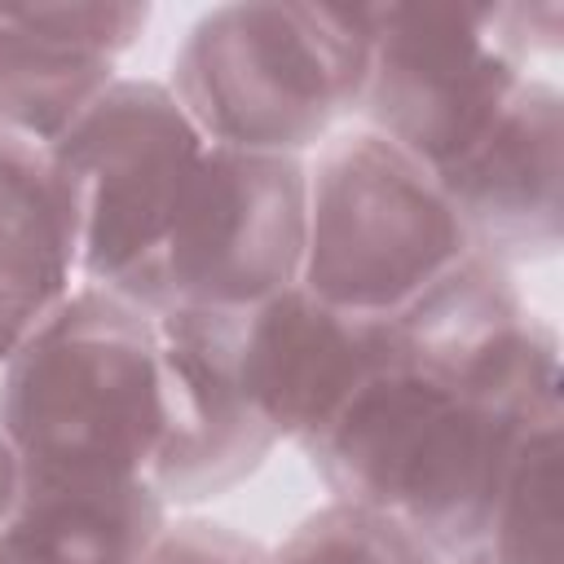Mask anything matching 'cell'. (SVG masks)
<instances>
[{"label":"cell","instance_id":"obj_17","mask_svg":"<svg viewBox=\"0 0 564 564\" xmlns=\"http://www.w3.org/2000/svg\"><path fill=\"white\" fill-rule=\"evenodd\" d=\"M22 498H26V471H22V458H18V449L0 423V529L18 516Z\"/></svg>","mask_w":564,"mask_h":564},{"label":"cell","instance_id":"obj_8","mask_svg":"<svg viewBox=\"0 0 564 564\" xmlns=\"http://www.w3.org/2000/svg\"><path fill=\"white\" fill-rule=\"evenodd\" d=\"M154 326L163 348V436L145 485L167 511H198L251 480L278 441L234 375V317L163 308Z\"/></svg>","mask_w":564,"mask_h":564},{"label":"cell","instance_id":"obj_12","mask_svg":"<svg viewBox=\"0 0 564 564\" xmlns=\"http://www.w3.org/2000/svg\"><path fill=\"white\" fill-rule=\"evenodd\" d=\"M75 286V220L53 159L0 132V361H9Z\"/></svg>","mask_w":564,"mask_h":564},{"label":"cell","instance_id":"obj_13","mask_svg":"<svg viewBox=\"0 0 564 564\" xmlns=\"http://www.w3.org/2000/svg\"><path fill=\"white\" fill-rule=\"evenodd\" d=\"M167 507L137 485L26 489L0 529V564H141Z\"/></svg>","mask_w":564,"mask_h":564},{"label":"cell","instance_id":"obj_14","mask_svg":"<svg viewBox=\"0 0 564 564\" xmlns=\"http://www.w3.org/2000/svg\"><path fill=\"white\" fill-rule=\"evenodd\" d=\"M560 432L564 410L538 419L516 441L498 498L489 507L480 546L489 564H564V516H560Z\"/></svg>","mask_w":564,"mask_h":564},{"label":"cell","instance_id":"obj_1","mask_svg":"<svg viewBox=\"0 0 564 564\" xmlns=\"http://www.w3.org/2000/svg\"><path fill=\"white\" fill-rule=\"evenodd\" d=\"M555 410L471 392L405 366L375 370L304 449L330 498L375 507L441 555L480 542L524 427Z\"/></svg>","mask_w":564,"mask_h":564},{"label":"cell","instance_id":"obj_5","mask_svg":"<svg viewBox=\"0 0 564 564\" xmlns=\"http://www.w3.org/2000/svg\"><path fill=\"white\" fill-rule=\"evenodd\" d=\"M304 167L300 286L326 308L383 322L471 251L436 176L370 128L330 132Z\"/></svg>","mask_w":564,"mask_h":564},{"label":"cell","instance_id":"obj_9","mask_svg":"<svg viewBox=\"0 0 564 564\" xmlns=\"http://www.w3.org/2000/svg\"><path fill=\"white\" fill-rule=\"evenodd\" d=\"M234 375L278 445L308 449L352 392L388 366L383 322L326 308L304 286L238 313L229 326Z\"/></svg>","mask_w":564,"mask_h":564},{"label":"cell","instance_id":"obj_4","mask_svg":"<svg viewBox=\"0 0 564 564\" xmlns=\"http://www.w3.org/2000/svg\"><path fill=\"white\" fill-rule=\"evenodd\" d=\"M555 48L560 4H375V57L352 123L436 176Z\"/></svg>","mask_w":564,"mask_h":564},{"label":"cell","instance_id":"obj_15","mask_svg":"<svg viewBox=\"0 0 564 564\" xmlns=\"http://www.w3.org/2000/svg\"><path fill=\"white\" fill-rule=\"evenodd\" d=\"M269 551L273 564H445V555L401 520L344 498L308 511Z\"/></svg>","mask_w":564,"mask_h":564},{"label":"cell","instance_id":"obj_2","mask_svg":"<svg viewBox=\"0 0 564 564\" xmlns=\"http://www.w3.org/2000/svg\"><path fill=\"white\" fill-rule=\"evenodd\" d=\"M0 423L26 489L145 480L163 436V348L154 313L101 291L75 295L0 361Z\"/></svg>","mask_w":564,"mask_h":564},{"label":"cell","instance_id":"obj_11","mask_svg":"<svg viewBox=\"0 0 564 564\" xmlns=\"http://www.w3.org/2000/svg\"><path fill=\"white\" fill-rule=\"evenodd\" d=\"M145 4H0V132L48 150L115 79Z\"/></svg>","mask_w":564,"mask_h":564},{"label":"cell","instance_id":"obj_18","mask_svg":"<svg viewBox=\"0 0 564 564\" xmlns=\"http://www.w3.org/2000/svg\"><path fill=\"white\" fill-rule=\"evenodd\" d=\"M445 564H489V560H485L480 546H467V551H458V555H445Z\"/></svg>","mask_w":564,"mask_h":564},{"label":"cell","instance_id":"obj_16","mask_svg":"<svg viewBox=\"0 0 564 564\" xmlns=\"http://www.w3.org/2000/svg\"><path fill=\"white\" fill-rule=\"evenodd\" d=\"M141 564H273V551L225 520L167 511Z\"/></svg>","mask_w":564,"mask_h":564},{"label":"cell","instance_id":"obj_10","mask_svg":"<svg viewBox=\"0 0 564 564\" xmlns=\"http://www.w3.org/2000/svg\"><path fill=\"white\" fill-rule=\"evenodd\" d=\"M471 251L507 269L551 260L564 242V93L551 75H524L498 123L436 172Z\"/></svg>","mask_w":564,"mask_h":564},{"label":"cell","instance_id":"obj_6","mask_svg":"<svg viewBox=\"0 0 564 564\" xmlns=\"http://www.w3.org/2000/svg\"><path fill=\"white\" fill-rule=\"evenodd\" d=\"M207 141L163 79L119 75L53 145L70 203L79 286L123 300L163 251Z\"/></svg>","mask_w":564,"mask_h":564},{"label":"cell","instance_id":"obj_3","mask_svg":"<svg viewBox=\"0 0 564 564\" xmlns=\"http://www.w3.org/2000/svg\"><path fill=\"white\" fill-rule=\"evenodd\" d=\"M375 4L234 0L185 31L163 79L207 145L308 159L357 119Z\"/></svg>","mask_w":564,"mask_h":564},{"label":"cell","instance_id":"obj_7","mask_svg":"<svg viewBox=\"0 0 564 564\" xmlns=\"http://www.w3.org/2000/svg\"><path fill=\"white\" fill-rule=\"evenodd\" d=\"M308 167L295 154L207 145L181 216L132 291L145 313L189 308L238 317L300 286Z\"/></svg>","mask_w":564,"mask_h":564}]
</instances>
